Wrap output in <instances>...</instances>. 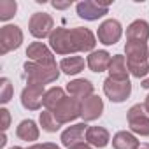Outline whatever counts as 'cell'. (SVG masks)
<instances>
[{
    "instance_id": "cell-6",
    "label": "cell",
    "mask_w": 149,
    "mask_h": 149,
    "mask_svg": "<svg viewBox=\"0 0 149 149\" xmlns=\"http://www.w3.org/2000/svg\"><path fill=\"white\" fill-rule=\"evenodd\" d=\"M23 42V32L16 25H6L0 28V54L14 51Z\"/></svg>"
},
{
    "instance_id": "cell-27",
    "label": "cell",
    "mask_w": 149,
    "mask_h": 149,
    "mask_svg": "<svg viewBox=\"0 0 149 149\" xmlns=\"http://www.w3.org/2000/svg\"><path fill=\"white\" fill-rule=\"evenodd\" d=\"M11 98H13V84L7 77H2L0 79V102L7 104Z\"/></svg>"
},
{
    "instance_id": "cell-25",
    "label": "cell",
    "mask_w": 149,
    "mask_h": 149,
    "mask_svg": "<svg viewBox=\"0 0 149 149\" xmlns=\"http://www.w3.org/2000/svg\"><path fill=\"white\" fill-rule=\"evenodd\" d=\"M39 121H40L42 130H46V132H49V133L58 132V130H60V126H61V123L54 118V114H53L51 111H42V112H40Z\"/></svg>"
},
{
    "instance_id": "cell-14",
    "label": "cell",
    "mask_w": 149,
    "mask_h": 149,
    "mask_svg": "<svg viewBox=\"0 0 149 149\" xmlns=\"http://www.w3.org/2000/svg\"><path fill=\"white\" fill-rule=\"evenodd\" d=\"M26 56L35 61V63H42V65H56L53 53L49 51V47L42 42H32L26 49Z\"/></svg>"
},
{
    "instance_id": "cell-7",
    "label": "cell",
    "mask_w": 149,
    "mask_h": 149,
    "mask_svg": "<svg viewBox=\"0 0 149 149\" xmlns=\"http://www.w3.org/2000/svg\"><path fill=\"white\" fill-rule=\"evenodd\" d=\"M104 93L107 95V98L114 104H121L125 102L130 93H132V83L130 81H116L107 77L104 81Z\"/></svg>"
},
{
    "instance_id": "cell-9",
    "label": "cell",
    "mask_w": 149,
    "mask_h": 149,
    "mask_svg": "<svg viewBox=\"0 0 149 149\" xmlns=\"http://www.w3.org/2000/svg\"><path fill=\"white\" fill-rule=\"evenodd\" d=\"M121 35H123V28L118 19H105L97 32V37L104 46H114L121 39Z\"/></svg>"
},
{
    "instance_id": "cell-1",
    "label": "cell",
    "mask_w": 149,
    "mask_h": 149,
    "mask_svg": "<svg viewBox=\"0 0 149 149\" xmlns=\"http://www.w3.org/2000/svg\"><path fill=\"white\" fill-rule=\"evenodd\" d=\"M125 54H126L128 72L137 79L146 77L149 74V49H147V44L128 40L126 46H125Z\"/></svg>"
},
{
    "instance_id": "cell-5",
    "label": "cell",
    "mask_w": 149,
    "mask_h": 149,
    "mask_svg": "<svg viewBox=\"0 0 149 149\" xmlns=\"http://www.w3.org/2000/svg\"><path fill=\"white\" fill-rule=\"evenodd\" d=\"M28 30L35 39H46L54 32V21L47 13H35L28 21Z\"/></svg>"
},
{
    "instance_id": "cell-32",
    "label": "cell",
    "mask_w": 149,
    "mask_h": 149,
    "mask_svg": "<svg viewBox=\"0 0 149 149\" xmlns=\"http://www.w3.org/2000/svg\"><path fill=\"white\" fill-rule=\"evenodd\" d=\"M140 86H142L144 90H149V77H147V79H144V81L140 83Z\"/></svg>"
},
{
    "instance_id": "cell-2",
    "label": "cell",
    "mask_w": 149,
    "mask_h": 149,
    "mask_svg": "<svg viewBox=\"0 0 149 149\" xmlns=\"http://www.w3.org/2000/svg\"><path fill=\"white\" fill-rule=\"evenodd\" d=\"M25 70V79L28 84H49L54 83L60 77V68L56 65H42L35 61H26L23 65Z\"/></svg>"
},
{
    "instance_id": "cell-17",
    "label": "cell",
    "mask_w": 149,
    "mask_h": 149,
    "mask_svg": "<svg viewBox=\"0 0 149 149\" xmlns=\"http://www.w3.org/2000/svg\"><path fill=\"white\" fill-rule=\"evenodd\" d=\"M111 60H112V56H111L107 51L102 49V51H93V53H90L86 63H88V67H90L91 72L100 74V72H104V70H109Z\"/></svg>"
},
{
    "instance_id": "cell-15",
    "label": "cell",
    "mask_w": 149,
    "mask_h": 149,
    "mask_svg": "<svg viewBox=\"0 0 149 149\" xmlns=\"http://www.w3.org/2000/svg\"><path fill=\"white\" fill-rule=\"evenodd\" d=\"M86 130H88L86 123H77V125L68 126V128L61 133V144L68 149V147L74 146V144L83 142V137H86Z\"/></svg>"
},
{
    "instance_id": "cell-19",
    "label": "cell",
    "mask_w": 149,
    "mask_h": 149,
    "mask_svg": "<svg viewBox=\"0 0 149 149\" xmlns=\"http://www.w3.org/2000/svg\"><path fill=\"white\" fill-rule=\"evenodd\" d=\"M86 140H88L90 146L102 149V147H105L109 144L111 135H109V132L104 126H88V130H86Z\"/></svg>"
},
{
    "instance_id": "cell-31",
    "label": "cell",
    "mask_w": 149,
    "mask_h": 149,
    "mask_svg": "<svg viewBox=\"0 0 149 149\" xmlns=\"http://www.w3.org/2000/svg\"><path fill=\"white\" fill-rule=\"evenodd\" d=\"M70 4L72 2H63V4L61 2H53V7L54 9H65V7H70Z\"/></svg>"
},
{
    "instance_id": "cell-16",
    "label": "cell",
    "mask_w": 149,
    "mask_h": 149,
    "mask_svg": "<svg viewBox=\"0 0 149 149\" xmlns=\"http://www.w3.org/2000/svg\"><path fill=\"white\" fill-rule=\"evenodd\" d=\"M67 91L70 93V97L83 102L84 98L93 95V84L88 79H74L67 84Z\"/></svg>"
},
{
    "instance_id": "cell-33",
    "label": "cell",
    "mask_w": 149,
    "mask_h": 149,
    "mask_svg": "<svg viewBox=\"0 0 149 149\" xmlns=\"http://www.w3.org/2000/svg\"><path fill=\"white\" fill-rule=\"evenodd\" d=\"M144 109H146V112L149 114V95L146 97V102H144Z\"/></svg>"
},
{
    "instance_id": "cell-21",
    "label": "cell",
    "mask_w": 149,
    "mask_h": 149,
    "mask_svg": "<svg viewBox=\"0 0 149 149\" xmlns=\"http://www.w3.org/2000/svg\"><path fill=\"white\" fill-rule=\"evenodd\" d=\"M16 135L25 142H33L39 139V126L32 119H23L16 128Z\"/></svg>"
},
{
    "instance_id": "cell-28",
    "label": "cell",
    "mask_w": 149,
    "mask_h": 149,
    "mask_svg": "<svg viewBox=\"0 0 149 149\" xmlns=\"http://www.w3.org/2000/svg\"><path fill=\"white\" fill-rule=\"evenodd\" d=\"M0 116H2V130L6 132L9 128V123H11V114L7 109H0Z\"/></svg>"
},
{
    "instance_id": "cell-20",
    "label": "cell",
    "mask_w": 149,
    "mask_h": 149,
    "mask_svg": "<svg viewBox=\"0 0 149 149\" xmlns=\"http://www.w3.org/2000/svg\"><path fill=\"white\" fill-rule=\"evenodd\" d=\"M149 39V25L144 19H135L126 28V40L135 42H146Z\"/></svg>"
},
{
    "instance_id": "cell-24",
    "label": "cell",
    "mask_w": 149,
    "mask_h": 149,
    "mask_svg": "<svg viewBox=\"0 0 149 149\" xmlns=\"http://www.w3.org/2000/svg\"><path fill=\"white\" fill-rule=\"evenodd\" d=\"M112 147L114 149H135L139 147V140L130 132H118L112 137Z\"/></svg>"
},
{
    "instance_id": "cell-8",
    "label": "cell",
    "mask_w": 149,
    "mask_h": 149,
    "mask_svg": "<svg viewBox=\"0 0 149 149\" xmlns=\"http://www.w3.org/2000/svg\"><path fill=\"white\" fill-rule=\"evenodd\" d=\"M53 114H54V118H56L61 125L77 119V118L81 116V100L74 98V97H67V98L53 111Z\"/></svg>"
},
{
    "instance_id": "cell-3",
    "label": "cell",
    "mask_w": 149,
    "mask_h": 149,
    "mask_svg": "<svg viewBox=\"0 0 149 149\" xmlns=\"http://www.w3.org/2000/svg\"><path fill=\"white\" fill-rule=\"evenodd\" d=\"M49 46L56 54H72L77 53V46L74 42L72 32L63 28V26H56L54 32L49 37Z\"/></svg>"
},
{
    "instance_id": "cell-11",
    "label": "cell",
    "mask_w": 149,
    "mask_h": 149,
    "mask_svg": "<svg viewBox=\"0 0 149 149\" xmlns=\"http://www.w3.org/2000/svg\"><path fill=\"white\" fill-rule=\"evenodd\" d=\"M79 18L88 19V21H97L102 16H105L109 13V4H98V2H91V0H84L76 6Z\"/></svg>"
},
{
    "instance_id": "cell-26",
    "label": "cell",
    "mask_w": 149,
    "mask_h": 149,
    "mask_svg": "<svg viewBox=\"0 0 149 149\" xmlns=\"http://www.w3.org/2000/svg\"><path fill=\"white\" fill-rule=\"evenodd\" d=\"M18 11V4L14 0H0V19L7 21L11 19Z\"/></svg>"
},
{
    "instance_id": "cell-23",
    "label": "cell",
    "mask_w": 149,
    "mask_h": 149,
    "mask_svg": "<svg viewBox=\"0 0 149 149\" xmlns=\"http://www.w3.org/2000/svg\"><path fill=\"white\" fill-rule=\"evenodd\" d=\"M65 98H67V97H65V91H63L61 88H58V86L49 88V90L46 91V95H44V107H46V111H51V112H53Z\"/></svg>"
},
{
    "instance_id": "cell-13",
    "label": "cell",
    "mask_w": 149,
    "mask_h": 149,
    "mask_svg": "<svg viewBox=\"0 0 149 149\" xmlns=\"http://www.w3.org/2000/svg\"><path fill=\"white\" fill-rule=\"evenodd\" d=\"M70 32H72V37H74V42H76V46H77V51H81V53H93V49L97 46V39L91 33V30L83 28V26H76Z\"/></svg>"
},
{
    "instance_id": "cell-30",
    "label": "cell",
    "mask_w": 149,
    "mask_h": 149,
    "mask_svg": "<svg viewBox=\"0 0 149 149\" xmlns=\"http://www.w3.org/2000/svg\"><path fill=\"white\" fill-rule=\"evenodd\" d=\"M68 149H93V146H90L88 142H79V144H74Z\"/></svg>"
},
{
    "instance_id": "cell-22",
    "label": "cell",
    "mask_w": 149,
    "mask_h": 149,
    "mask_svg": "<svg viewBox=\"0 0 149 149\" xmlns=\"http://www.w3.org/2000/svg\"><path fill=\"white\" fill-rule=\"evenodd\" d=\"M84 68V60L81 56H68L60 61V70L67 76H77Z\"/></svg>"
},
{
    "instance_id": "cell-10",
    "label": "cell",
    "mask_w": 149,
    "mask_h": 149,
    "mask_svg": "<svg viewBox=\"0 0 149 149\" xmlns=\"http://www.w3.org/2000/svg\"><path fill=\"white\" fill-rule=\"evenodd\" d=\"M44 86L40 84H28L21 91V105L28 111H39L44 104Z\"/></svg>"
},
{
    "instance_id": "cell-12",
    "label": "cell",
    "mask_w": 149,
    "mask_h": 149,
    "mask_svg": "<svg viewBox=\"0 0 149 149\" xmlns=\"http://www.w3.org/2000/svg\"><path fill=\"white\" fill-rule=\"evenodd\" d=\"M102 112H104V100L98 95H91L81 102V118L84 119V123L98 119Z\"/></svg>"
},
{
    "instance_id": "cell-34",
    "label": "cell",
    "mask_w": 149,
    "mask_h": 149,
    "mask_svg": "<svg viewBox=\"0 0 149 149\" xmlns=\"http://www.w3.org/2000/svg\"><path fill=\"white\" fill-rule=\"evenodd\" d=\"M135 149H149V144H139V147Z\"/></svg>"
},
{
    "instance_id": "cell-18",
    "label": "cell",
    "mask_w": 149,
    "mask_h": 149,
    "mask_svg": "<svg viewBox=\"0 0 149 149\" xmlns=\"http://www.w3.org/2000/svg\"><path fill=\"white\" fill-rule=\"evenodd\" d=\"M128 65L123 54H114L109 65V77L116 81H128Z\"/></svg>"
},
{
    "instance_id": "cell-4",
    "label": "cell",
    "mask_w": 149,
    "mask_h": 149,
    "mask_svg": "<svg viewBox=\"0 0 149 149\" xmlns=\"http://www.w3.org/2000/svg\"><path fill=\"white\" fill-rule=\"evenodd\" d=\"M130 130L140 137H149V114L146 112L142 104H135L128 109L126 114Z\"/></svg>"
},
{
    "instance_id": "cell-35",
    "label": "cell",
    "mask_w": 149,
    "mask_h": 149,
    "mask_svg": "<svg viewBox=\"0 0 149 149\" xmlns=\"http://www.w3.org/2000/svg\"><path fill=\"white\" fill-rule=\"evenodd\" d=\"M11 149H23V147H19V146H14V147H11Z\"/></svg>"
},
{
    "instance_id": "cell-29",
    "label": "cell",
    "mask_w": 149,
    "mask_h": 149,
    "mask_svg": "<svg viewBox=\"0 0 149 149\" xmlns=\"http://www.w3.org/2000/svg\"><path fill=\"white\" fill-rule=\"evenodd\" d=\"M28 149H60V146H56L53 142H44V144H33Z\"/></svg>"
}]
</instances>
